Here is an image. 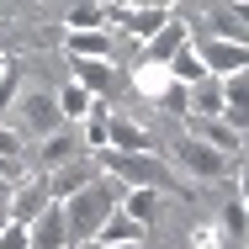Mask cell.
Returning a JSON list of instances; mask_svg holds the SVG:
<instances>
[{
  "label": "cell",
  "mask_w": 249,
  "mask_h": 249,
  "mask_svg": "<svg viewBox=\"0 0 249 249\" xmlns=\"http://www.w3.org/2000/svg\"><path fill=\"white\" fill-rule=\"evenodd\" d=\"M122 207V186L117 180H90L80 196H69L64 201V217H69V249L74 244H96L101 239V228L111 223V212Z\"/></svg>",
  "instance_id": "cell-1"
},
{
  "label": "cell",
  "mask_w": 249,
  "mask_h": 249,
  "mask_svg": "<svg viewBox=\"0 0 249 249\" xmlns=\"http://www.w3.org/2000/svg\"><path fill=\"white\" fill-rule=\"evenodd\" d=\"M101 164L106 180H117L122 191H170V159L164 154H117V149H101L90 154Z\"/></svg>",
  "instance_id": "cell-2"
},
{
  "label": "cell",
  "mask_w": 249,
  "mask_h": 249,
  "mask_svg": "<svg viewBox=\"0 0 249 249\" xmlns=\"http://www.w3.org/2000/svg\"><path fill=\"white\" fill-rule=\"evenodd\" d=\"M170 159H175L186 175H196V180H228V175H233V159H228V154H217V149H207V143L191 138V133L170 149Z\"/></svg>",
  "instance_id": "cell-3"
},
{
  "label": "cell",
  "mask_w": 249,
  "mask_h": 249,
  "mask_svg": "<svg viewBox=\"0 0 249 249\" xmlns=\"http://www.w3.org/2000/svg\"><path fill=\"white\" fill-rule=\"evenodd\" d=\"M85 133H80V122H64L53 138L37 143V175H53V170H64V164H74V159H85Z\"/></svg>",
  "instance_id": "cell-4"
},
{
  "label": "cell",
  "mask_w": 249,
  "mask_h": 249,
  "mask_svg": "<svg viewBox=\"0 0 249 249\" xmlns=\"http://www.w3.org/2000/svg\"><path fill=\"white\" fill-rule=\"evenodd\" d=\"M164 21H170L164 5H111V27L122 37H138V43H154L164 32Z\"/></svg>",
  "instance_id": "cell-5"
},
{
  "label": "cell",
  "mask_w": 249,
  "mask_h": 249,
  "mask_svg": "<svg viewBox=\"0 0 249 249\" xmlns=\"http://www.w3.org/2000/svg\"><path fill=\"white\" fill-rule=\"evenodd\" d=\"M201 64H207V74H217V80H228V74H244L249 69V43H223V37H201L196 43Z\"/></svg>",
  "instance_id": "cell-6"
},
{
  "label": "cell",
  "mask_w": 249,
  "mask_h": 249,
  "mask_svg": "<svg viewBox=\"0 0 249 249\" xmlns=\"http://www.w3.org/2000/svg\"><path fill=\"white\" fill-rule=\"evenodd\" d=\"M186 133H191V138H201L207 149L228 154V159H239V154H244V133H233L223 117H186Z\"/></svg>",
  "instance_id": "cell-7"
},
{
  "label": "cell",
  "mask_w": 249,
  "mask_h": 249,
  "mask_svg": "<svg viewBox=\"0 0 249 249\" xmlns=\"http://www.w3.org/2000/svg\"><path fill=\"white\" fill-rule=\"evenodd\" d=\"M53 207V191H48V175H27L21 186H16V201H11V223H37L43 212Z\"/></svg>",
  "instance_id": "cell-8"
},
{
  "label": "cell",
  "mask_w": 249,
  "mask_h": 249,
  "mask_svg": "<svg viewBox=\"0 0 249 249\" xmlns=\"http://www.w3.org/2000/svg\"><path fill=\"white\" fill-rule=\"evenodd\" d=\"M191 43V27H186V16H170L164 21V32L154 37V43H143V64H159V69H170L175 64V53Z\"/></svg>",
  "instance_id": "cell-9"
},
{
  "label": "cell",
  "mask_w": 249,
  "mask_h": 249,
  "mask_svg": "<svg viewBox=\"0 0 249 249\" xmlns=\"http://www.w3.org/2000/svg\"><path fill=\"white\" fill-rule=\"evenodd\" d=\"M111 149L117 154H154V138H149V127H143L138 117L111 111Z\"/></svg>",
  "instance_id": "cell-10"
},
{
  "label": "cell",
  "mask_w": 249,
  "mask_h": 249,
  "mask_svg": "<svg viewBox=\"0 0 249 249\" xmlns=\"http://www.w3.org/2000/svg\"><path fill=\"white\" fill-rule=\"evenodd\" d=\"M64 53H69V64H80V58H106L111 64L117 32H64Z\"/></svg>",
  "instance_id": "cell-11"
},
{
  "label": "cell",
  "mask_w": 249,
  "mask_h": 249,
  "mask_svg": "<svg viewBox=\"0 0 249 249\" xmlns=\"http://www.w3.org/2000/svg\"><path fill=\"white\" fill-rule=\"evenodd\" d=\"M21 117H27V127H37V138H53L58 127H64V111H58V96H21Z\"/></svg>",
  "instance_id": "cell-12"
},
{
  "label": "cell",
  "mask_w": 249,
  "mask_h": 249,
  "mask_svg": "<svg viewBox=\"0 0 249 249\" xmlns=\"http://www.w3.org/2000/svg\"><path fill=\"white\" fill-rule=\"evenodd\" d=\"M90 180H101V164H64V170H53L48 175V191H53V201H69V196H80Z\"/></svg>",
  "instance_id": "cell-13"
},
{
  "label": "cell",
  "mask_w": 249,
  "mask_h": 249,
  "mask_svg": "<svg viewBox=\"0 0 249 249\" xmlns=\"http://www.w3.org/2000/svg\"><path fill=\"white\" fill-rule=\"evenodd\" d=\"M74 69V85H85L96 101H106L117 90V64H106V58H80V64H69Z\"/></svg>",
  "instance_id": "cell-14"
},
{
  "label": "cell",
  "mask_w": 249,
  "mask_h": 249,
  "mask_svg": "<svg viewBox=\"0 0 249 249\" xmlns=\"http://www.w3.org/2000/svg\"><path fill=\"white\" fill-rule=\"evenodd\" d=\"M32 249H69V217H64V201H53L48 212L32 223Z\"/></svg>",
  "instance_id": "cell-15"
},
{
  "label": "cell",
  "mask_w": 249,
  "mask_h": 249,
  "mask_svg": "<svg viewBox=\"0 0 249 249\" xmlns=\"http://www.w3.org/2000/svg\"><path fill=\"white\" fill-rule=\"evenodd\" d=\"M170 85H175V80H170V69H159V64H143V58L133 64V90H138L143 101H154V106H159Z\"/></svg>",
  "instance_id": "cell-16"
},
{
  "label": "cell",
  "mask_w": 249,
  "mask_h": 249,
  "mask_svg": "<svg viewBox=\"0 0 249 249\" xmlns=\"http://www.w3.org/2000/svg\"><path fill=\"white\" fill-rule=\"evenodd\" d=\"M228 111V96H223V80L207 74L201 85H191V117H223Z\"/></svg>",
  "instance_id": "cell-17"
},
{
  "label": "cell",
  "mask_w": 249,
  "mask_h": 249,
  "mask_svg": "<svg viewBox=\"0 0 249 249\" xmlns=\"http://www.w3.org/2000/svg\"><path fill=\"white\" fill-rule=\"evenodd\" d=\"M143 239H149V228H143V223H133V217L117 207V212H111V223L101 228L96 244H101V249H111V244H143Z\"/></svg>",
  "instance_id": "cell-18"
},
{
  "label": "cell",
  "mask_w": 249,
  "mask_h": 249,
  "mask_svg": "<svg viewBox=\"0 0 249 249\" xmlns=\"http://www.w3.org/2000/svg\"><path fill=\"white\" fill-rule=\"evenodd\" d=\"M207 37H223V43H249V32H244V21L233 16V5H207Z\"/></svg>",
  "instance_id": "cell-19"
},
{
  "label": "cell",
  "mask_w": 249,
  "mask_h": 249,
  "mask_svg": "<svg viewBox=\"0 0 249 249\" xmlns=\"http://www.w3.org/2000/svg\"><path fill=\"white\" fill-rule=\"evenodd\" d=\"M69 32H111V5H74L64 16Z\"/></svg>",
  "instance_id": "cell-20"
},
{
  "label": "cell",
  "mask_w": 249,
  "mask_h": 249,
  "mask_svg": "<svg viewBox=\"0 0 249 249\" xmlns=\"http://www.w3.org/2000/svg\"><path fill=\"white\" fill-rule=\"evenodd\" d=\"M170 80H180L186 90H191V85H201V80H207V64H201L196 43H186V48L175 53V64H170Z\"/></svg>",
  "instance_id": "cell-21"
},
{
  "label": "cell",
  "mask_w": 249,
  "mask_h": 249,
  "mask_svg": "<svg viewBox=\"0 0 249 249\" xmlns=\"http://www.w3.org/2000/svg\"><path fill=\"white\" fill-rule=\"evenodd\" d=\"M90 106H96V96H90L85 85H74V80L58 90V111H64V122H85V117H90Z\"/></svg>",
  "instance_id": "cell-22"
},
{
  "label": "cell",
  "mask_w": 249,
  "mask_h": 249,
  "mask_svg": "<svg viewBox=\"0 0 249 249\" xmlns=\"http://www.w3.org/2000/svg\"><path fill=\"white\" fill-rule=\"evenodd\" d=\"M217 228H223L228 244H249V207H244V201H228L223 217H217Z\"/></svg>",
  "instance_id": "cell-23"
},
{
  "label": "cell",
  "mask_w": 249,
  "mask_h": 249,
  "mask_svg": "<svg viewBox=\"0 0 249 249\" xmlns=\"http://www.w3.org/2000/svg\"><path fill=\"white\" fill-rule=\"evenodd\" d=\"M122 212H127L133 223H143V228H149L154 212H159V191H122Z\"/></svg>",
  "instance_id": "cell-24"
},
{
  "label": "cell",
  "mask_w": 249,
  "mask_h": 249,
  "mask_svg": "<svg viewBox=\"0 0 249 249\" xmlns=\"http://www.w3.org/2000/svg\"><path fill=\"white\" fill-rule=\"evenodd\" d=\"M159 106H164L170 117H180V122H186V117H191V90H186V85L175 80V85L164 90V101H159Z\"/></svg>",
  "instance_id": "cell-25"
},
{
  "label": "cell",
  "mask_w": 249,
  "mask_h": 249,
  "mask_svg": "<svg viewBox=\"0 0 249 249\" xmlns=\"http://www.w3.org/2000/svg\"><path fill=\"white\" fill-rule=\"evenodd\" d=\"M191 249H228V239H223L217 223H196L191 228Z\"/></svg>",
  "instance_id": "cell-26"
},
{
  "label": "cell",
  "mask_w": 249,
  "mask_h": 249,
  "mask_svg": "<svg viewBox=\"0 0 249 249\" xmlns=\"http://www.w3.org/2000/svg\"><path fill=\"white\" fill-rule=\"evenodd\" d=\"M21 149H27L21 127H5V122H0V159H21Z\"/></svg>",
  "instance_id": "cell-27"
},
{
  "label": "cell",
  "mask_w": 249,
  "mask_h": 249,
  "mask_svg": "<svg viewBox=\"0 0 249 249\" xmlns=\"http://www.w3.org/2000/svg\"><path fill=\"white\" fill-rule=\"evenodd\" d=\"M0 249H32V228H27V223H5Z\"/></svg>",
  "instance_id": "cell-28"
},
{
  "label": "cell",
  "mask_w": 249,
  "mask_h": 249,
  "mask_svg": "<svg viewBox=\"0 0 249 249\" xmlns=\"http://www.w3.org/2000/svg\"><path fill=\"white\" fill-rule=\"evenodd\" d=\"M16 85H21V74H16V64L5 69V80H0V117H5V106L16 101Z\"/></svg>",
  "instance_id": "cell-29"
},
{
  "label": "cell",
  "mask_w": 249,
  "mask_h": 249,
  "mask_svg": "<svg viewBox=\"0 0 249 249\" xmlns=\"http://www.w3.org/2000/svg\"><path fill=\"white\" fill-rule=\"evenodd\" d=\"M239 201H244V207H249V164H244V170H239Z\"/></svg>",
  "instance_id": "cell-30"
},
{
  "label": "cell",
  "mask_w": 249,
  "mask_h": 249,
  "mask_svg": "<svg viewBox=\"0 0 249 249\" xmlns=\"http://www.w3.org/2000/svg\"><path fill=\"white\" fill-rule=\"evenodd\" d=\"M16 170H21L16 159H0V180H16Z\"/></svg>",
  "instance_id": "cell-31"
},
{
  "label": "cell",
  "mask_w": 249,
  "mask_h": 249,
  "mask_svg": "<svg viewBox=\"0 0 249 249\" xmlns=\"http://www.w3.org/2000/svg\"><path fill=\"white\" fill-rule=\"evenodd\" d=\"M233 16L244 21V32H249V0H244V5H233Z\"/></svg>",
  "instance_id": "cell-32"
},
{
  "label": "cell",
  "mask_w": 249,
  "mask_h": 249,
  "mask_svg": "<svg viewBox=\"0 0 249 249\" xmlns=\"http://www.w3.org/2000/svg\"><path fill=\"white\" fill-rule=\"evenodd\" d=\"M5 69H11V58H5V53H0V80H5Z\"/></svg>",
  "instance_id": "cell-33"
},
{
  "label": "cell",
  "mask_w": 249,
  "mask_h": 249,
  "mask_svg": "<svg viewBox=\"0 0 249 249\" xmlns=\"http://www.w3.org/2000/svg\"><path fill=\"white\" fill-rule=\"evenodd\" d=\"M111 249H143V244H111Z\"/></svg>",
  "instance_id": "cell-34"
},
{
  "label": "cell",
  "mask_w": 249,
  "mask_h": 249,
  "mask_svg": "<svg viewBox=\"0 0 249 249\" xmlns=\"http://www.w3.org/2000/svg\"><path fill=\"white\" fill-rule=\"evenodd\" d=\"M5 223H11V217H0V233H5Z\"/></svg>",
  "instance_id": "cell-35"
},
{
  "label": "cell",
  "mask_w": 249,
  "mask_h": 249,
  "mask_svg": "<svg viewBox=\"0 0 249 249\" xmlns=\"http://www.w3.org/2000/svg\"><path fill=\"white\" fill-rule=\"evenodd\" d=\"M244 164H249V154H244Z\"/></svg>",
  "instance_id": "cell-36"
}]
</instances>
